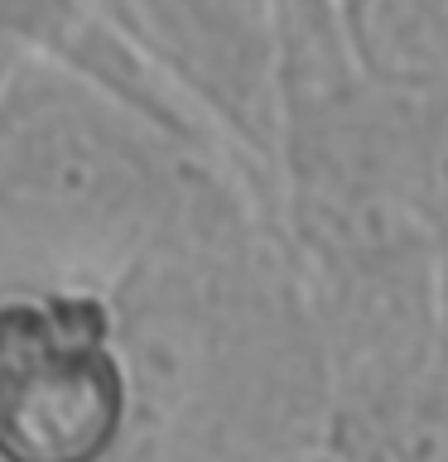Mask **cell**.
<instances>
[{"label": "cell", "mask_w": 448, "mask_h": 462, "mask_svg": "<svg viewBox=\"0 0 448 462\" xmlns=\"http://www.w3.org/2000/svg\"><path fill=\"white\" fill-rule=\"evenodd\" d=\"M150 193V150L97 92L58 72L0 87V212L43 236H101Z\"/></svg>", "instance_id": "obj_1"}, {"label": "cell", "mask_w": 448, "mask_h": 462, "mask_svg": "<svg viewBox=\"0 0 448 462\" xmlns=\"http://www.w3.org/2000/svg\"><path fill=\"white\" fill-rule=\"evenodd\" d=\"M126 424V371L92 299L0 303V457L97 462Z\"/></svg>", "instance_id": "obj_2"}, {"label": "cell", "mask_w": 448, "mask_h": 462, "mask_svg": "<svg viewBox=\"0 0 448 462\" xmlns=\"http://www.w3.org/2000/svg\"><path fill=\"white\" fill-rule=\"evenodd\" d=\"M111 20L173 68L193 92L241 125L251 140H270L285 121L280 92V29L266 5H111Z\"/></svg>", "instance_id": "obj_3"}, {"label": "cell", "mask_w": 448, "mask_h": 462, "mask_svg": "<svg viewBox=\"0 0 448 462\" xmlns=\"http://www.w3.org/2000/svg\"><path fill=\"white\" fill-rule=\"evenodd\" d=\"M338 24L367 87L448 111V0H357Z\"/></svg>", "instance_id": "obj_4"}, {"label": "cell", "mask_w": 448, "mask_h": 462, "mask_svg": "<svg viewBox=\"0 0 448 462\" xmlns=\"http://www.w3.org/2000/svg\"><path fill=\"white\" fill-rule=\"evenodd\" d=\"M10 82V34L0 29V87Z\"/></svg>", "instance_id": "obj_5"}, {"label": "cell", "mask_w": 448, "mask_h": 462, "mask_svg": "<svg viewBox=\"0 0 448 462\" xmlns=\"http://www.w3.org/2000/svg\"><path fill=\"white\" fill-rule=\"evenodd\" d=\"M443 188H448V140H443Z\"/></svg>", "instance_id": "obj_6"}]
</instances>
